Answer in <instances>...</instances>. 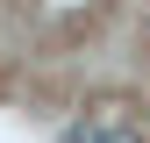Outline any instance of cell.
<instances>
[{
  "instance_id": "6da1fadb",
  "label": "cell",
  "mask_w": 150,
  "mask_h": 143,
  "mask_svg": "<svg viewBox=\"0 0 150 143\" xmlns=\"http://www.w3.org/2000/svg\"><path fill=\"white\" fill-rule=\"evenodd\" d=\"M100 143H143L136 129H122V122H115V129H100Z\"/></svg>"
},
{
  "instance_id": "7a4b0ae2",
  "label": "cell",
  "mask_w": 150,
  "mask_h": 143,
  "mask_svg": "<svg viewBox=\"0 0 150 143\" xmlns=\"http://www.w3.org/2000/svg\"><path fill=\"white\" fill-rule=\"evenodd\" d=\"M64 143H100V129H64Z\"/></svg>"
}]
</instances>
